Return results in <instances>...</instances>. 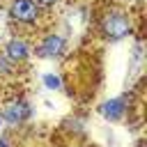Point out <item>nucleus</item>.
Segmentation results:
<instances>
[{"mask_svg": "<svg viewBox=\"0 0 147 147\" xmlns=\"http://www.w3.org/2000/svg\"><path fill=\"white\" fill-rule=\"evenodd\" d=\"M101 30L106 34V39H113V41H119L124 39L129 32H131V21L124 11H108L106 18L101 21Z\"/></svg>", "mask_w": 147, "mask_h": 147, "instance_id": "obj_1", "label": "nucleus"}, {"mask_svg": "<svg viewBox=\"0 0 147 147\" xmlns=\"http://www.w3.org/2000/svg\"><path fill=\"white\" fill-rule=\"evenodd\" d=\"M9 18L16 23H34L39 18V5L34 0H14L9 7Z\"/></svg>", "mask_w": 147, "mask_h": 147, "instance_id": "obj_2", "label": "nucleus"}, {"mask_svg": "<svg viewBox=\"0 0 147 147\" xmlns=\"http://www.w3.org/2000/svg\"><path fill=\"white\" fill-rule=\"evenodd\" d=\"M30 115H32V108H30V103H28L25 99H16V101H11V103H7V106L2 108V119H5L7 124H11V126L21 124V122L28 119Z\"/></svg>", "mask_w": 147, "mask_h": 147, "instance_id": "obj_3", "label": "nucleus"}, {"mask_svg": "<svg viewBox=\"0 0 147 147\" xmlns=\"http://www.w3.org/2000/svg\"><path fill=\"white\" fill-rule=\"evenodd\" d=\"M62 51H64V37H60V34H48V37H44V41L39 44L37 55L51 60V57L62 55Z\"/></svg>", "mask_w": 147, "mask_h": 147, "instance_id": "obj_4", "label": "nucleus"}, {"mask_svg": "<svg viewBox=\"0 0 147 147\" xmlns=\"http://www.w3.org/2000/svg\"><path fill=\"white\" fill-rule=\"evenodd\" d=\"M124 113H126V96H115V99L106 101L103 106H99V115L103 119H110V122L122 119Z\"/></svg>", "mask_w": 147, "mask_h": 147, "instance_id": "obj_5", "label": "nucleus"}, {"mask_svg": "<svg viewBox=\"0 0 147 147\" xmlns=\"http://www.w3.org/2000/svg\"><path fill=\"white\" fill-rule=\"evenodd\" d=\"M5 55L11 60V62H25L28 57H30V48H28V44L23 41V39H9L7 41V46H5Z\"/></svg>", "mask_w": 147, "mask_h": 147, "instance_id": "obj_6", "label": "nucleus"}, {"mask_svg": "<svg viewBox=\"0 0 147 147\" xmlns=\"http://www.w3.org/2000/svg\"><path fill=\"white\" fill-rule=\"evenodd\" d=\"M44 85L48 90H60L62 87V80L55 76V74H44Z\"/></svg>", "mask_w": 147, "mask_h": 147, "instance_id": "obj_7", "label": "nucleus"}, {"mask_svg": "<svg viewBox=\"0 0 147 147\" xmlns=\"http://www.w3.org/2000/svg\"><path fill=\"white\" fill-rule=\"evenodd\" d=\"M11 69H14V62L2 53L0 55V76H7V74H11Z\"/></svg>", "mask_w": 147, "mask_h": 147, "instance_id": "obj_8", "label": "nucleus"}, {"mask_svg": "<svg viewBox=\"0 0 147 147\" xmlns=\"http://www.w3.org/2000/svg\"><path fill=\"white\" fill-rule=\"evenodd\" d=\"M39 5H46V7H51V5H57L60 0H37Z\"/></svg>", "mask_w": 147, "mask_h": 147, "instance_id": "obj_9", "label": "nucleus"}, {"mask_svg": "<svg viewBox=\"0 0 147 147\" xmlns=\"http://www.w3.org/2000/svg\"><path fill=\"white\" fill-rule=\"evenodd\" d=\"M0 147H9V140H7V136H0Z\"/></svg>", "mask_w": 147, "mask_h": 147, "instance_id": "obj_10", "label": "nucleus"}, {"mask_svg": "<svg viewBox=\"0 0 147 147\" xmlns=\"http://www.w3.org/2000/svg\"><path fill=\"white\" fill-rule=\"evenodd\" d=\"M138 147H145V142H140V145H138Z\"/></svg>", "mask_w": 147, "mask_h": 147, "instance_id": "obj_11", "label": "nucleus"}]
</instances>
